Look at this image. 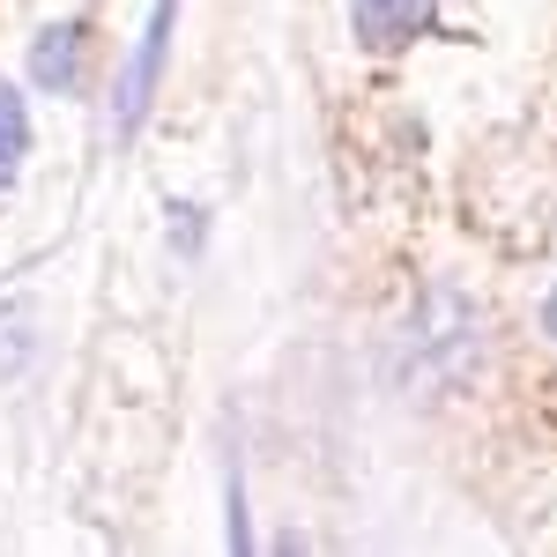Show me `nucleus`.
<instances>
[{
	"mask_svg": "<svg viewBox=\"0 0 557 557\" xmlns=\"http://www.w3.org/2000/svg\"><path fill=\"white\" fill-rule=\"evenodd\" d=\"M172 23H178V0H157V8H149V30L134 45V60L120 67V89H112V134H120V141H134L141 120H149V97L164 83V52H172Z\"/></svg>",
	"mask_w": 557,
	"mask_h": 557,
	"instance_id": "nucleus-1",
	"label": "nucleus"
},
{
	"mask_svg": "<svg viewBox=\"0 0 557 557\" xmlns=\"http://www.w3.org/2000/svg\"><path fill=\"white\" fill-rule=\"evenodd\" d=\"M417 357H424V372L438 380H461L475 364V312L469 298H454V290H431L424 312H417Z\"/></svg>",
	"mask_w": 557,
	"mask_h": 557,
	"instance_id": "nucleus-2",
	"label": "nucleus"
},
{
	"mask_svg": "<svg viewBox=\"0 0 557 557\" xmlns=\"http://www.w3.org/2000/svg\"><path fill=\"white\" fill-rule=\"evenodd\" d=\"M424 23H431V0H349V30H357L364 52H380V60L401 52Z\"/></svg>",
	"mask_w": 557,
	"mask_h": 557,
	"instance_id": "nucleus-3",
	"label": "nucleus"
},
{
	"mask_svg": "<svg viewBox=\"0 0 557 557\" xmlns=\"http://www.w3.org/2000/svg\"><path fill=\"white\" fill-rule=\"evenodd\" d=\"M30 83L52 89V97L83 83V23H45L30 38Z\"/></svg>",
	"mask_w": 557,
	"mask_h": 557,
	"instance_id": "nucleus-4",
	"label": "nucleus"
},
{
	"mask_svg": "<svg viewBox=\"0 0 557 557\" xmlns=\"http://www.w3.org/2000/svg\"><path fill=\"white\" fill-rule=\"evenodd\" d=\"M23 157H30V104H23V89L0 75V194L15 186Z\"/></svg>",
	"mask_w": 557,
	"mask_h": 557,
	"instance_id": "nucleus-5",
	"label": "nucleus"
},
{
	"mask_svg": "<svg viewBox=\"0 0 557 557\" xmlns=\"http://www.w3.org/2000/svg\"><path fill=\"white\" fill-rule=\"evenodd\" d=\"M38 357V327H30V305H0V386L23 380Z\"/></svg>",
	"mask_w": 557,
	"mask_h": 557,
	"instance_id": "nucleus-6",
	"label": "nucleus"
},
{
	"mask_svg": "<svg viewBox=\"0 0 557 557\" xmlns=\"http://www.w3.org/2000/svg\"><path fill=\"white\" fill-rule=\"evenodd\" d=\"M223 520H231V557H260L253 550V513H246V491L238 483L223 491Z\"/></svg>",
	"mask_w": 557,
	"mask_h": 557,
	"instance_id": "nucleus-7",
	"label": "nucleus"
},
{
	"mask_svg": "<svg viewBox=\"0 0 557 557\" xmlns=\"http://www.w3.org/2000/svg\"><path fill=\"white\" fill-rule=\"evenodd\" d=\"M201 231H209V215L194 209V201H172V253H201Z\"/></svg>",
	"mask_w": 557,
	"mask_h": 557,
	"instance_id": "nucleus-8",
	"label": "nucleus"
},
{
	"mask_svg": "<svg viewBox=\"0 0 557 557\" xmlns=\"http://www.w3.org/2000/svg\"><path fill=\"white\" fill-rule=\"evenodd\" d=\"M543 335H557V290L543 298Z\"/></svg>",
	"mask_w": 557,
	"mask_h": 557,
	"instance_id": "nucleus-9",
	"label": "nucleus"
}]
</instances>
